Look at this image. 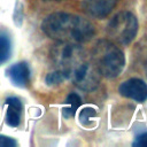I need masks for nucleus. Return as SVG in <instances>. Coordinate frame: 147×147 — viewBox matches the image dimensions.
I'll use <instances>...</instances> for the list:
<instances>
[{
    "label": "nucleus",
    "mask_w": 147,
    "mask_h": 147,
    "mask_svg": "<svg viewBox=\"0 0 147 147\" xmlns=\"http://www.w3.org/2000/svg\"><path fill=\"white\" fill-rule=\"evenodd\" d=\"M51 56L56 70L79 90L91 92L99 86L101 75L80 45L59 42L53 47Z\"/></svg>",
    "instance_id": "f257e3e1"
},
{
    "label": "nucleus",
    "mask_w": 147,
    "mask_h": 147,
    "mask_svg": "<svg viewBox=\"0 0 147 147\" xmlns=\"http://www.w3.org/2000/svg\"><path fill=\"white\" fill-rule=\"evenodd\" d=\"M41 30L47 37L57 42L78 45L91 40L95 33V29L90 21L79 15L63 11L53 13L45 17Z\"/></svg>",
    "instance_id": "f03ea898"
},
{
    "label": "nucleus",
    "mask_w": 147,
    "mask_h": 147,
    "mask_svg": "<svg viewBox=\"0 0 147 147\" xmlns=\"http://www.w3.org/2000/svg\"><path fill=\"white\" fill-rule=\"evenodd\" d=\"M91 60L99 74L106 78L117 77L125 65L123 52L107 39H100L94 44Z\"/></svg>",
    "instance_id": "7ed1b4c3"
},
{
    "label": "nucleus",
    "mask_w": 147,
    "mask_h": 147,
    "mask_svg": "<svg viewBox=\"0 0 147 147\" xmlns=\"http://www.w3.org/2000/svg\"><path fill=\"white\" fill-rule=\"evenodd\" d=\"M138 20L131 11H119L114 15L107 25V34L117 44L129 45L138 32Z\"/></svg>",
    "instance_id": "20e7f679"
},
{
    "label": "nucleus",
    "mask_w": 147,
    "mask_h": 147,
    "mask_svg": "<svg viewBox=\"0 0 147 147\" xmlns=\"http://www.w3.org/2000/svg\"><path fill=\"white\" fill-rule=\"evenodd\" d=\"M118 92L124 98L144 102L147 99V84L140 78H130L118 86Z\"/></svg>",
    "instance_id": "39448f33"
},
{
    "label": "nucleus",
    "mask_w": 147,
    "mask_h": 147,
    "mask_svg": "<svg viewBox=\"0 0 147 147\" xmlns=\"http://www.w3.org/2000/svg\"><path fill=\"white\" fill-rule=\"evenodd\" d=\"M116 3L117 0H83L82 8L87 15L96 18H102L110 14Z\"/></svg>",
    "instance_id": "423d86ee"
},
{
    "label": "nucleus",
    "mask_w": 147,
    "mask_h": 147,
    "mask_svg": "<svg viewBox=\"0 0 147 147\" xmlns=\"http://www.w3.org/2000/svg\"><path fill=\"white\" fill-rule=\"evenodd\" d=\"M6 75L17 87H26L30 83L31 71L26 62H17L7 68Z\"/></svg>",
    "instance_id": "0eeeda50"
},
{
    "label": "nucleus",
    "mask_w": 147,
    "mask_h": 147,
    "mask_svg": "<svg viewBox=\"0 0 147 147\" xmlns=\"http://www.w3.org/2000/svg\"><path fill=\"white\" fill-rule=\"evenodd\" d=\"M7 111H6V123L11 127H17L21 123L23 105L22 101L16 96H9L6 99Z\"/></svg>",
    "instance_id": "6e6552de"
},
{
    "label": "nucleus",
    "mask_w": 147,
    "mask_h": 147,
    "mask_svg": "<svg viewBox=\"0 0 147 147\" xmlns=\"http://www.w3.org/2000/svg\"><path fill=\"white\" fill-rule=\"evenodd\" d=\"M64 103H65V107L63 108V116L65 118H69V117H72L76 114V110L80 107L82 99H80V96L77 93L71 92L67 96Z\"/></svg>",
    "instance_id": "1a4fd4ad"
},
{
    "label": "nucleus",
    "mask_w": 147,
    "mask_h": 147,
    "mask_svg": "<svg viewBox=\"0 0 147 147\" xmlns=\"http://www.w3.org/2000/svg\"><path fill=\"white\" fill-rule=\"evenodd\" d=\"M11 55V40L7 33L0 31V65L8 61Z\"/></svg>",
    "instance_id": "9d476101"
},
{
    "label": "nucleus",
    "mask_w": 147,
    "mask_h": 147,
    "mask_svg": "<svg viewBox=\"0 0 147 147\" xmlns=\"http://www.w3.org/2000/svg\"><path fill=\"white\" fill-rule=\"evenodd\" d=\"M95 116H96V110H95L94 108H92V107H85V108H83V109L80 110V113H79V121H80L82 124L86 125V124H88V123L91 122V119H92L93 117H95Z\"/></svg>",
    "instance_id": "9b49d317"
},
{
    "label": "nucleus",
    "mask_w": 147,
    "mask_h": 147,
    "mask_svg": "<svg viewBox=\"0 0 147 147\" xmlns=\"http://www.w3.org/2000/svg\"><path fill=\"white\" fill-rule=\"evenodd\" d=\"M63 80H64V77L59 70L49 72L45 78V82L47 83V85H57V84L62 83Z\"/></svg>",
    "instance_id": "f8f14e48"
},
{
    "label": "nucleus",
    "mask_w": 147,
    "mask_h": 147,
    "mask_svg": "<svg viewBox=\"0 0 147 147\" xmlns=\"http://www.w3.org/2000/svg\"><path fill=\"white\" fill-rule=\"evenodd\" d=\"M13 20L16 23V25L20 26L22 24V21H23V6L20 2H17L16 6H15L14 14H13Z\"/></svg>",
    "instance_id": "ddd939ff"
},
{
    "label": "nucleus",
    "mask_w": 147,
    "mask_h": 147,
    "mask_svg": "<svg viewBox=\"0 0 147 147\" xmlns=\"http://www.w3.org/2000/svg\"><path fill=\"white\" fill-rule=\"evenodd\" d=\"M140 60H141V65L147 75V41L141 46V49H140Z\"/></svg>",
    "instance_id": "4468645a"
},
{
    "label": "nucleus",
    "mask_w": 147,
    "mask_h": 147,
    "mask_svg": "<svg viewBox=\"0 0 147 147\" xmlns=\"http://www.w3.org/2000/svg\"><path fill=\"white\" fill-rule=\"evenodd\" d=\"M16 145L17 142L14 139L6 136H0V147H14Z\"/></svg>",
    "instance_id": "2eb2a0df"
},
{
    "label": "nucleus",
    "mask_w": 147,
    "mask_h": 147,
    "mask_svg": "<svg viewBox=\"0 0 147 147\" xmlns=\"http://www.w3.org/2000/svg\"><path fill=\"white\" fill-rule=\"evenodd\" d=\"M133 146H147V133L138 136L133 142Z\"/></svg>",
    "instance_id": "dca6fc26"
},
{
    "label": "nucleus",
    "mask_w": 147,
    "mask_h": 147,
    "mask_svg": "<svg viewBox=\"0 0 147 147\" xmlns=\"http://www.w3.org/2000/svg\"><path fill=\"white\" fill-rule=\"evenodd\" d=\"M49 1H61V0H49Z\"/></svg>",
    "instance_id": "f3484780"
}]
</instances>
